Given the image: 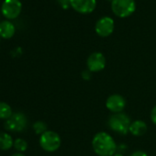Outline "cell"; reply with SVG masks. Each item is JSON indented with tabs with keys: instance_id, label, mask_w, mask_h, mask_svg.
Returning <instances> with one entry per match:
<instances>
[{
	"instance_id": "cell-1",
	"label": "cell",
	"mask_w": 156,
	"mask_h": 156,
	"mask_svg": "<svg viewBox=\"0 0 156 156\" xmlns=\"http://www.w3.org/2000/svg\"><path fill=\"white\" fill-rule=\"evenodd\" d=\"M92 147L98 156H113L117 151V143L113 137L105 131L98 132L92 140Z\"/></svg>"
},
{
	"instance_id": "cell-2",
	"label": "cell",
	"mask_w": 156,
	"mask_h": 156,
	"mask_svg": "<svg viewBox=\"0 0 156 156\" xmlns=\"http://www.w3.org/2000/svg\"><path fill=\"white\" fill-rule=\"evenodd\" d=\"M130 124V118L123 112L111 115L108 120V128L112 131L120 135H126L129 131Z\"/></svg>"
},
{
	"instance_id": "cell-3",
	"label": "cell",
	"mask_w": 156,
	"mask_h": 156,
	"mask_svg": "<svg viewBox=\"0 0 156 156\" xmlns=\"http://www.w3.org/2000/svg\"><path fill=\"white\" fill-rule=\"evenodd\" d=\"M112 12L119 18H128L136 10L135 0H112Z\"/></svg>"
},
{
	"instance_id": "cell-4",
	"label": "cell",
	"mask_w": 156,
	"mask_h": 156,
	"mask_svg": "<svg viewBox=\"0 0 156 156\" xmlns=\"http://www.w3.org/2000/svg\"><path fill=\"white\" fill-rule=\"evenodd\" d=\"M62 140L58 133L52 130H47L40 137V145L41 147L49 152H53L57 151L61 146Z\"/></svg>"
},
{
	"instance_id": "cell-5",
	"label": "cell",
	"mask_w": 156,
	"mask_h": 156,
	"mask_svg": "<svg viewBox=\"0 0 156 156\" xmlns=\"http://www.w3.org/2000/svg\"><path fill=\"white\" fill-rule=\"evenodd\" d=\"M27 125H28L27 117L23 113L18 112L12 114V116L9 119H7L5 123V128L9 131L19 132L24 130L27 128Z\"/></svg>"
},
{
	"instance_id": "cell-6",
	"label": "cell",
	"mask_w": 156,
	"mask_h": 156,
	"mask_svg": "<svg viewBox=\"0 0 156 156\" xmlns=\"http://www.w3.org/2000/svg\"><path fill=\"white\" fill-rule=\"evenodd\" d=\"M21 9L22 5L20 0H4L1 9L5 18L14 20L20 16Z\"/></svg>"
},
{
	"instance_id": "cell-7",
	"label": "cell",
	"mask_w": 156,
	"mask_h": 156,
	"mask_svg": "<svg viewBox=\"0 0 156 156\" xmlns=\"http://www.w3.org/2000/svg\"><path fill=\"white\" fill-rule=\"evenodd\" d=\"M115 29V22L110 17H103L96 23L95 30L97 34L102 38L110 36Z\"/></svg>"
},
{
	"instance_id": "cell-8",
	"label": "cell",
	"mask_w": 156,
	"mask_h": 156,
	"mask_svg": "<svg viewBox=\"0 0 156 156\" xmlns=\"http://www.w3.org/2000/svg\"><path fill=\"white\" fill-rule=\"evenodd\" d=\"M87 70L91 73H98L102 71L106 66V58L101 52H93L91 53L87 60Z\"/></svg>"
},
{
	"instance_id": "cell-9",
	"label": "cell",
	"mask_w": 156,
	"mask_h": 156,
	"mask_svg": "<svg viewBox=\"0 0 156 156\" xmlns=\"http://www.w3.org/2000/svg\"><path fill=\"white\" fill-rule=\"evenodd\" d=\"M70 6L80 14H90L97 8V0H70Z\"/></svg>"
},
{
	"instance_id": "cell-10",
	"label": "cell",
	"mask_w": 156,
	"mask_h": 156,
	"mask_svg": "<svg viewBox=\"0 0 156 156\" xmlns=\"http://www.w3.org/2000/svg\"><path fill=\"white\" fill-rule=\"evenodd\" d=\"M106 107L113 114L120 113L124 110L126 107V99L121 95H119V94L110 95L107 98Z\"/></svg>"
},
{
	"instance_id": "cell-11",
	"label": "cell",
	"mask_w": 156,
	"mask_h": 156,
	"mask_svg": "<svg viewBox=\"0 0 156 156\" xmlns=\"http://www.w3.org/2000/svg\"><path fill=\"white\" fill-rule=\"evenodd\" d=\"M148 130L147 124L143 120H134L131 122L130 127H129V132L136 137H140L144 135Z\"/></svg>"
},
{
	"instance_id": "cell-12",
	"label": "cell",
	"mask_w": 156,
	"mask_h": 156,
	"mask_svg": "<svg viewBox=\"0 0 156 156\" xmlns=\"http://www.w3.org/2000/svg\"><path fill=\"white\" fill-rule=\"evenodd\" d=\"M15 34V27L14 25L9 21L4 20L0 23V37L4 39H10Z\"/></svg>"
},
{
	"instance_id": "cell-13",
	"label": "cell",
	"mask_w": 156,
	"mask_h": 156,
	"mask_svg": "<svg viewBox=\"0 0 156 156\" xmlns=\"http://www.w3.org/2000/svg\"><path fill=\"white\" fill-rule=\"evenodd\" d=\"M12 145H14L12 137L5 132H0V149L1 150H9Z\"/></svg>"
},
{
	"instance_id": "cell-14",
	"label": "cell",
	"mask_w": 156,
	"mask_h": 156,
	"mask_svg": "<svg viewBox=\"0 0 156 156\" xmlns=\"http://www.w3.org/2000/svg\"><path fill=\"white\" fill-rule=\"evenodd\" d=\"M11 116H12L11 107L5 102H0V119H9Z\"/></svg>"
},
{
	"instance_id": "cell-15",
	"label": "cell",
	"mask_w": 156,
	"mask_h": 156,
	"mask_svg": "<svg viewBox=\"0 0 156 156\" xmlns=\"http://www.w3.org/2000/svg\"><path fill=\"white\" fill-rule=\"evenodd\" d=\"M33 129L37 134H43L47 131V124L43 121H36L33 124Z\"/></svg>"
},
{
	"instance_id": "cell-16",
	"label": "cell",
	"mask_w": 156,
	"mask_h": 156,
	"mask_svg": "<svg viewBox=\"0 0 156 156\" xmlns=\"http://www.w3.org/2000/svg\"><path fill=\"white\" fill-rule=\"evenodd\" d=\"M14 147L17 151H24L28 148V143L25 140L23 139H17L14 141Z\"/></svg>"
},
{
	"instance_id": "cell-17",
	"label": "cell",
	"mask_w": 156,
	"mask_h": 156,
	"mask_svg": "<svg viewBox=\"0 0 156 156\" xmlns=\"http://www.w3.org/2000/svg\"><path fill=\"white\" fill-rule=\"evenodd\" d=\"M92 77V73L89 70H86L82 73V78L85 80H89Z\"/></svg>"
},
{
	"instance_id": "cell-18",
	"label": "cell",
	"mask_w": 156,
	"mask_h": 156,
	"mask_svg": "<svg viewBox=\"0 0 156 156\" xmlns=\"http://www.w3.org/2000/svg\"><path fill=\"white\" fill-rule=\"evenodd\" d=\"M151 119L152 123L156 126V105L152 108V109L151 111Z\"/></svg>"
},
{
	"instance_id": "cell-19",
	"label": "cell",
	"mask_w": 156,
	"mask_h": 156,
	"mask_svg": "<svg viewBox=\"0 0 156 156\" xmlns=\"http://www.w3.org/2000/svg\"><path fill=\"white\" fill-rule=\"evenodd\" d=\"M129 156H149V155L143 151H136L132 152Z\"/></svg>"
},
{
	"instance_id": "cell-20",
	"label": "cell",
	"mask_w": 156,
	"mask_h": 156,
	"mask_svg": "<svg viewBox=\"0 0 156 156\" xmlns=\"http://www.w3.org/2000/svg\"><path fill=\"white\" fill-rule=\"evenodd\" d=\"M60 3L63 8H67L70 5V0H60Z\"/></svg>"
},
{
	"instance_id": "cell-21",
	"label": "cell",
	"mask_w": 156,
	"mask_h": 156,
	"mask_svg": "<svg viewBox=\"0 0 156 156\" xmlns=\"http://www.w3.org/2000/svg\"><path fill=\"white\" fill-rule=\"evenodd\" d=\"M12 156H25V155L22 154V153H15V154H13Z\"/></svg>"
},
{
	"instance_id": "cell-22",
	"label": "cell",
	"mask_w": 156,
	"mask_h": 156,
	"mask_svg": "<svg viewBox=\"0 0 156 156\" xmlns=\"http://www.w3.org/2000/svg\"><path fill=\"white\" fill-rule=\"evenodd\" d=\"M113 156H124V155H123V154H121V153H117V152H116Z\"/></svg>"
}]
</instances>
